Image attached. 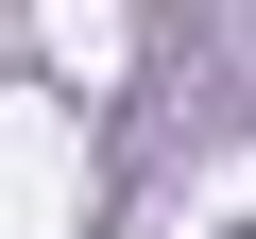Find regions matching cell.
Here are the masks:
<instances>
[]
</instances>
